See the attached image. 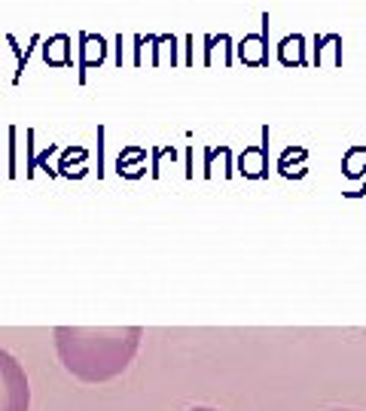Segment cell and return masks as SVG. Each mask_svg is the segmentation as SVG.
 I'll list each match as a JSON object with an SVG mask.
<instances>
[{
	"label": "cell",
	"mask_w": 366,
	"mask_h": 411,
	"mask_svg": "<svg viewBox=\"0 0 366 411\" xmlns=\"http://www.w3.org/2000/svg\"><path fill=\"white\" fill-rule=\"evenodd\" d=\"M144 342L140 326H55L52 344L77 381L83 384H107L113 378L126 375L128 366Z\"/></svg>",
	"instance_id": "6da1fadb"
},
{
	"label": "cell",
	"mask_w": 366,
	"mask_h": 411,
	"mask_svg": "<svg viewBox=\"0 0 366 411\" xmlns=\"http://www.w3.org/2000/svg\"><path fill=\"white\" fill-rule=\"evenodd\" d=\"M30 408V384L25 366L0 347V411H28Z\"/></svg>",
	"instance_id": "7a4b0ae2"
},
{
	"label": "cell",
	"mask_w": 366,
	"mask_h": 411,
	"mask_svg": "<svg viewBox=\"0 0 366 411\" xmlns=\"http://www.w3.org/2000/svg\"><path fill=\"white\" fill-rule=\"evenodd\" d=\"M238 58L244 64H266L269 61V13L262 16V30L260 34H244V40L238 43Z\"/></svg>",
	"instance_id": "3957f363"
},
{
	"label": "cell",
	"mask_w": 366,
	"mask_h": 411,
	"mask_svg": "<svg viewBox=\"0 0 366 411\" xmlns=\"http://www.w3.org/2000/svg\"><path fill=\"white\" fill-rule=\"evenodd\" d=\"M43 58L46 64H70V37L55 34L43 43Z\"/></svg>",
	"instance_id": "277c9868"
},
{
	"label": "cell",
	"mask_w": 366,
	"mask_h": 411,
	"mask_svg": "<svg viewBox=\"0 0 366 411\" xmlns=\"http://www.w3.org/2000/svg\"><path fill=\"white\" fill-rule=\"evenodd\" d=\"M278 55H281V61H284L287 67H290V64L302 67V64H305V37H302V34L284 37L281 46H278Z\"/></svg>",
	"instance_id": "5b68a950"
},
{
	"label": "cell",
	"mask_w": 366,
	"mask_h": 411,
	"mask_svg": "<svg viewBox=\"0 0 366 411\" xmlns=\"http://www.w3.org/2000/svg\"><path fill=\"white\" fill-rule=\"evenodd\" d=\"M79 52H83V67L89 64H101L107 55V43H104V37H98V34H79Z\"/></svg>",
	"instance_id": "8992f818"
},
{
	"label": "cell",
	"mask_w": 366,
	"mask_h": 411,
	"mask_svg": "<svg viewBox=\"0 0 366 411\" xmlns=\"http://www.w3.org/2000/svg\"><path fill=\"white\" fill-rule=\"evenodd\" d=\"M241 171L248 174V177H260V174L266 171V150H244Z\"/></svg>",
	"instance_id": "52a82bcc"
},
{
	"label": "cell",
	"mask_w": 366,
	"mask_h": 411,
	"mask_svg": "<svg viewBox=\"0 0 366 411\" xmlns=\"http://www.w3.org/2000/svg\"><path fill=\"white\" fill-rule=\"evenodd\" d=\"M363 168H366V150L354 147L348 156H345V174H348V177H357V174H363Z\"/></svg>",
	"instance_id": "ba28073f"
},
{
	"label": "cell",
	"mask_w": 366,
	"mask_h": 411,
	"mask_svg": "<svg viewBox=\"0 0 366 411\" xmlns=\"http://www.w3.org/2000/svg\"><path fill=\"white\" fill-rule=\"evenodd\" d=\"M156 49H159L156 64H162V61H171V64H174V61H177V40L174 37H159Z\"/></svg>",
	"instance_id": "9c48e42d"
},
{
	"label": "cell",
	"mask_w": 366,
	"mask_h": 411,
	"mask_svg": "<svg viewBox=\"0 0 366 411\" xmlns=\"http://www.w3.org/2000/svg\"><path fill=\"white\" fill-rule=\"evenodd\" d=\"M187 411H220V408H214V405H192V408H187Z\"/></svg>",
	"instance_id": "30bf717a"
}]
</instances>
